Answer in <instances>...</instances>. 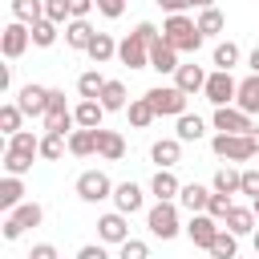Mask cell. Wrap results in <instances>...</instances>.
Segmentation results:
<instances>
[{"instance_id": "cell-1", "label": "cell", "mask_w": 259, "mask_h": 259, "mask_svg": "<svg viewBox=\"0 0 259 259\" xmlns=\"http://www.w3.org/2000/svg\"><path fill=\"white\" fill-rule=\"evenodd\" d=\"M162 36L178 49V53H198L202 49V32H198V24L186 16V12H174V16H166V24H162Z\"/></svg>"}, {"instance_id": "cell-2", "label": "cell", "mask_w": 259, "mask_h": 259, "mask_svg": "<svg viewBox=\"0 0 259 259\" xmlns=\"http://www.w3.org/2000/svg\"><path fill=\"white\" fill-rule=\"evenodd\" d=\"M146 227H150V235H154V239H162V243L186 231V227H182V219H178V202H154V206L146 210Z\"/></svg>"}, {"instance_id": "cell-3", "label": "cell", "mask_w": 259, "mask_h": 259, "mask_svg": "<svg viewBox=\"0 0 259 259\" xmlns=\"http://www.w3.org/2000/svg\"><path fill=\"white\" fill-rule=\"evenodd\" d=\"M40 219H45V206H40V202H32V198H24L16 210H8V214H4V227H0V231H4V239L12 243V239H20L24 231L40 227Z\"/></svg>"}, {"instance_id": "cell-4", "label": "cell", "mask_w": 259, "mask_h": 259, "mask_svg": "<svg viewBox=\"0 0 259 259\" xmlns=\"http://www.w3.org/2000/svg\"><path fill=\"white\" fill-rule=\"evenodd\" d=\"M210 150H214V158H223V162H251V158H255L251 134H214V138H210Z\"/></svg>"}, {"instance_id": "cell-5", "label": "cell", "mask_w": 259, "mask_h": 259, "mask_svg": "<svg viewBox=\"0 0 259 259\" xmlns=\"http://www.w3.org/2000/svg\"><path fill=\"white\" fill-rule=\"evenodd\" d=\"M73 190H77V198H81V202H89V206H97V202L113 198V182H109V174H105V170H81Z\"/></svg>"}, {"instance_id": "cell-6", "label": "cell", "mask_w": 259, "mask_h": 259, "mask_svg": "<svg viewBox=\"0 0 259 259\" xmlns=\"http://www.w3.org/2000/svg\"><path fill=\"white\" fill-rule=\"evenodd\" d=\"M146 101L154 105L158 117H182L186 113V93L178 85H154V89H146Z\"/></svg>"}, {"instance_id": "cell-7", "label": "cell", "mask_w": 259, "mask_h": 259, "mask_svg": "<svg viewBox=\"0 0 259 259\" xmlns=\"http://www.w3.org/2000/svg\"><path fill=\"white\" fill-rule=\"evenodd\" d=\"M77 117L65 105V89H49V109H45V134H73Z\"/></svg>"}, {"instance_id": "cell-8", "label": "cell", "mask_w": 259, "mask_h": 259, "mask_svg": "<svg viewBox=\"0 0 259 259\" xmlns=\"http://www.w3.org/2000/svg\"><path fill=\"white\" fill-rule=\"evenodd\" d=\"M235 93H239V81L227 73V69H214L210 77H206V89H202V97L219 109V105H235Z\"/></svg>"}, {"instance_id": "cell-9", "label": "cell", "mask_w": 259, "mask_h": 259, "mask_svg": "<svg viewBox=\"0 0 259 259\" xmlns=\"http://www.w3.org/2000/svg\"><path fill=\"white\" fill-rule=\"evenodd\" d=\"M28 45H32V24H24V20L4 24V32H0V49H4V57H8V61L24 57V49H28Z\"/></svg>"}, {"instance_id": "cell-10", "label": "cell", "mask_w": 259, "mask_h": 259, "mask_svg": "<svg viewBox=\"0 0 259 259\" xmlns=\"http://www.w3.org/2000/svg\"><path fill=\"white\" fill-rule=\"evenodd\" d=\"M210 125H214L219 134H251V130H255V125H251V113L239 109V105H219L214 117H210Z\"/></svg>"}, {"instance_id": "cell-11", "label": "cell", "mask_w": 259, "mask_h": 259, "mask_svg": "<svg viewBox=\"0 0 259 259\" xmlns=\"http://www.w3.org/2000/svg\"><path fill=\"white\" fill-rule=\"evenodd\" d=\"M219 231H223V223H219L214 214H206V210L190 214V223H186V239H190L194 247H202V251H210V243H214Z\"/></svg>"}, {"instance_id": "cell-12", "label": "cell", "mask_w": 259, "mask_h": 259, "mask_svg": "<svg viewBox=\"0 0 259 259\" xmlns=\"http://www.w3.org/2000/svg\"><path fill=\"white\" fill-rule=\"evenodd\" d=\"M117 61L125 69H150V40H142L138 32H130L125 40H117Z\"/></svg>"}, {"instance_id": "cell-13", "label": "cell", "mask_w": 259, "mask_h": 259, "mask_svg": "<svg viewBox=\"0 0 259 259\" xmlns=\"http://www.w3.org/2000/svg\"><path fill=\"white\" fill-rule=\"evenodd\" d=\"M97 239H101V243H113V247H121V243L130 239V214H121V210H109V214H101V219H97Z\"/></svg>"}, {"instance_id": "cell-14", "label": "cell", "mask_w": 259, "mask_h": 259, "mask_svg": "<svg viewBox=\"0 0 259 259\" xmlns=\"http://www.w3.org/2000/svg\"><path fill=\"white\" fill-rule=\"evenodd\" d=\"M16 105L24 109V117H45V109H49V85L28 81V85L16 93Z\"/></svg>"}, {"instance_id": "cell-15", "label": "cell", "mask_w": 259, "mask_h": 259, "mask_svg": "<svg viewBox=\"0 0 259 259\" xmlns=\"http://www.w3.org/2000/svg\"><path fill=\"white\" fill-rule=\"evenodd\" d=\"M150 69H154V73H178V49H174L166 36H158V40L150 45Z\"/></svg>"}, {"instance_id": "cell-16", "label": "cell", "mask_w": 259, "mask_h": 259, "mask_svg": "<svg viewBox=\"0 0 259 259\" xmlns=\"http://www.w3.org/2000/svg\"><path fill=\"white\" fill-rule=\"evenodd\" d=\"M150 194H154L158 202H174V198L182 194V182L174 178V170L158 166V170H154V178H150Z\"/></svg>"}, {"instance_id": "cell-17", "label": "cell", "mask_w": 259, "mask_h": 259, "mask_svg": "<svg viewBox=\"0 0 259 259\" xmlns=\"http://www.w3.org/2000/svg\"><path fill=\"white\" fill-rule=\"evenodd\" d=\"M142 202H146V194H142L138 182H117V186H113V210H121V214H138Z\"/></svg>"}, {"instance_id": "cell-18", "label": "cell", "mask_w": 259, "mask_h": 259, "mask_svg": "<svg viewBox=\"0 0 259 259\" xmlns=\"http://www.w3.org/2000/svg\"><path fill=\"white\" fill-rule=\"evenodd\" d=\"M206 77H210V73H206L202 65H194V61H190V65H178L174 85H178V89L190 97V93H202V89H206Z\"/></svg>"}, {"instance_id": "cell-19", "label": "cell", "mask_w": 259, "mask_h": 259, "mask_svg": "<svg viewBox=\"0 0 259 259\" xmlns=\"http://www.w3.org/2000/svg\"><path fill=\"white\" fill-rule=\"evenodd\" d=\"M73 117H77V125H81V130H101L105 105H101L97 97H81V101L73 105Z\"/></svg>"}, {"instance_id": "cell-20", "label": "cell", "mask_w": 259, "mask_h": 259, "mask_svg": "<svg viewBox=\"0 0 259 259\" xmlns=\"http://www.w3.org/2000/svg\"><path fill=\"white\" fill-rule=\"evenodd\" d=\"M97 158L121 162V158H125V138H121L117 130H97Z\"/></svg>"}, {"instance_id": "cell-21", "label": "cell", "mask_w": 259, "mask_h": 259, "mask_svg": "<svg viewBox=\"0 0 259 259\" xmlns=\"http://www.w3.org/2000/svg\"><path fill=\"white\" fill-rule=\"evenodd\" d=\"M150 158H154L158 166L174 170V166L182 162V142H178V138H158V142L150 146Z\"/></svg>"}, {"instance_id": "cell-22", "label": "cell", "mask_w": 259, "mask_h": 259, "mask_svg": "<svg viewBox=\"0 0 259 259\" xmlns=\"http://www.w3.org/2000/svg\"><path fill=\"white\" fill-rule=\"evenodd\" d=\"M210 190H219V194H239V190H243V170H239L235 162L219 166L214 178H210Z\"/></svg>"}, {"instance_id": "cell-23", "label": "cell", "mask_w": 259, "mask_h": 259, "mask_svg": "<svg viewBox=\"0 0 259 259\" xmlns=\"http://www.w3.org/2000/svg\"><path fill=\"white\" fill-rule=\"evenodd\" d=\"M24 202V178L20 174H4L0 178V210L8 214V210H16Z\"/></svg>"}, {"instance_id": "cell-24", "label": "cell", "mask_w": 259, "mask_h": 259, "mask_svg": "<svg viewBox=\"0 0 259 259\" xmlns=\"http://www.w3.org/2000/svg\"><path fill=\"white\" fill-rule=\"evenodd\" d=\"M93 36H97V32H93L89 16H85V20H69V24H65V45H69V49H77V53H85V49L93 45Z\"/></svg>"}, {"instance_id": "cell-25", "label": "cell", "mask_w": 259, "mask_h": 259, "mask_svg": "<svg viewBox=\"0 0 259 259\" xmlns=\"http://www.w3.org/2000/svg\"><path fill=\"white\" fill-rule=\"evenodd\" d=\"M255 223H259V219H255V210H251V206H231V214L223 219V227H227V231H235L239 239H243V235H255Z\"/></svg>"}, {"instance_id": "cell-26", "label": "cell", "mask_w": 259, "mask_h": 259, "mask_svg": "<svg viewBox=\"0 0 259 259\" xmlns=\"http://www.w3.org/2000/svg\"><path fill=\"white\" fill-rule=\"evenodd\" d=\"M69 154H73V158H93V154H97V130H81V125H77V130L69 134Z\"/></svg>"}, {"instance_id": "cell-27", "label": "cell", "mask_w": 259, "mask_h": 259, "mask_svg": "<svg viewBox=\"0 0 259 259\" xmlns=\"http://www.w3.org/2000/svg\"><path fill=\"white\" fill-rule=\"evenodd\" d=\"M210 186H198V182H186L182 186V194H178V202L190 210V214H198V210H206V202H210Z\"/></svg>"}, {"instance_id": "cell-28", "label": "cell", "mask_w": 259, "mask_h": 259, "mask_svg": "<svg viewBox=\"0 0 259 259\" xmlns=\"http://www.w3.org/2000/svg\"><path fill=\"white\" fill-rule=\"evenodd\" d=\"M235 105H239V109H247V113H259V73H251V77H243V81H239Z\"/></svg>"}, {"instance_id": "cell-29", "label": "cell", "mask_w": 259, "mask_h": 259, "mask_svg": "<svg viewBox=\"0 0 259 259\" xmlns=\"http://www.w3.org/2000/svg\"><path fill=\"white\" fill-rule=\"evenodd\" d=\"M85 53H89V61H93V65H109V61L117 57V40H113L109 32H97V36H93V45H89Z\"/></svg>"}, {"instance_id": "cell-30", "label": "cell", "mask_w": 259, "mask_h": 259, "mask_svg": "<svg viewBox=\"0 0 259 259\" xmlns=\"http://www.w3.org/2000/svg\"><path fill=\"white\" fill-rule=\"evenodd\" d=\"M174 138H178V142H202V138H206V121H202L198 113H182Z\"/></svg>"}, {"instance_id": "cell-31", "label": "cell", "mask_w": 259, "mask_h": 259, "mask_svg": "<svg viewBox=\"0 0 259 259\" xmlns=\"http://www.w3.org/2000/svg\"><path fill=\"white\" fill-rule=\"evenodd\" d=\"M125 97H130V93H125V85H121V81H113V77H109V81H105V89H101V97H97V101H101V105H105V113H117V109H125V105H130V101H125Z\"/></svg>"}, {"instance_id": "cell-32", "label": "cell", "mask_w": 259, "mask_h": 259, "mask_svg": "<svg viewBox=\"0 0 259 259\" xmlns=\"http://www.w3.org/2000/svg\"><path fill=\"white\" fill-rule=\"evenodd\" d=\"M239 57H243V53H239V45H235V40H219V45H214V53H210V65L231 73V69L239 65Z\"/></svg>"}, {"instance_id": "cell-33", "label": "cell", "mask_w": 259, "mask_h": 259, "mask_svg": "<svg viewBox=\"0 0 259 259\" xmlns=\"http://www.w3.org/2000/svg\"><path fill=\"white\" fill-rule=\"evenodd\" d=\"M125 117H130V125H134V130H146L158 113H154V105H150L146 97H134V101L125 105Z\"/></svg>"}, {"instance_id": "cell-34", "label": "cell", "mask_w": 259, "mask_h": 259, "mask_svg": "<svg viewBox=\"0 0 259 259\" xmlns=\"http://www.w3.org/2000/svg\"><path fill=\"white\" fill-rule=\"evenodd\" d=\"M4 150H16V154H24V158H40V138H36L32 130H20V134L8 138Z\"/></svg>"}, {"instance_id": "cell-35", "label": "cell", "mask_w": 259, "mask_h": 259, "mask_svg": "<svg viewBox=\"0 0 259 259\" xmlns=\"http://www.w3.org/2000/svg\"><path fill=\"white\" fill-rule=\"evenodd\" d=\"M206 255H214V259H235V255H239V235L223 227V231L214 235V243H210V251H206Z\"/></svg>"}, {"instance_id": "cell-36", "label": "cell", "mask_w": 259, "mask_h": 259, "mask_svg": "<svg viewBox=\"0 0 259 259\" xmlns=\"http://www.w3.org/2000/svg\"><path fill=\"white\" fill-rule=\"evenodd\" d=\"M12 20H24V24L45 20V0H12Z\"/></svg>"}, {"instance_id": "cell-37", "label": "cell", "mask_w": 259, "mask_h": 259, "mask_svg": "<svg viewBox=\"0 0 259 259\" xmlns=\"http://www.w3.org/2000/svg\"><path fill=\"white\" fill-rule=\"evenodd\" d=\"M57 36H61V24H53L49 16L32 24V45H36V49H53V45H57Z\"/></svg>"}, {"instance_id": "cell-38", "label": "cell", "mask_w": 259, "mask_h": 259, "mask_svg": "<svg viewBox=\"0 0 259 259\" xmlns=\"http://www.w3.org/2000/svg\"><path fill=\"white\" fill-rule=\"evenodd\" d=\"M65 150H69V134H45V138H40V158H45V162L65 158Z\"/></svg>"}, {"instance_id": "cell-39", "label": "cell", "mask_w": 259, "mask_h": 259, "mask_svg": "<svg viewBox=\"0 0 259 259\" xmlns=\"http://www.w3.org/2000/svg\"><path fill=\"white\" fill-rule=\"evenodd\" d=\"M194 24H198V32H202V36H219V32L227 28V20H223V12H219V8H202Z\"/></svg>"}, {"instance_id": "cell-40", "label": "cell", "mask_w": 259, "mask_h": 259, "mask_svg": "<svg viewBox=\"0 0 259 259\" xmlns=\"http://www.w3.org/2000/svg\"><path fill=\"white\" fill-rule=\"evenodd\" d=\"M105 81H109V77H101L97 69H85V73L77 77V93H81V97H101Z\"/></svg>"}, {"instance_id": "cell-41", "label": "cell", "mask_w": 259, "mask_h": 259, "mask_svg": "<svg viewBox=\"0 0 259 259\" xmlns=\"http://www.w3.org/2000/svg\"><path fill=\"white\" fill-rule=\"evenodd\" d=\"M20 121H24V109H20L16 101H4V105H0V130L12 138V134H20Z\"/></svg>"}, {"instance_id": "cell-42", "label": "cell", "mask_w": 259, "mask_h": 259, "mask_svg": "<svg viewBox=\"0 0 259 259\" xmlns=\"http://www.w3.org/2000/svg\"><path fill=\"white\" fill-rule=\"evenodd\" d=\"M32 170V158H24V154H16V150H4V174H28Z\"/></svg>"}, {"instance_id": "cell-43", "label": "cell", "mask_w": 259, "mask_h": 259, "mask_svg": "<svg viewBox=\"0 0 259 259\" xmlns=\"http://www.w3.org/2000/svg\"><path fill=\"white\" fill-rule=\"evenodd\" d=\"M45 16H49L53 24H61V28H65V24L73 20V12H69V0H45Z\"/></svg>"}, {"instance_id": "cell-44", "label": "cell", "mask_w": 259, "mask_h": 259, "mask_svg": "<svg viewBox=\"0 0 259 259\" xmlns=\"http://www.w3.org/2000/svg\"><path fill=\"white\" fill-rule=\"evenodd\" d=\"M231 206H235V202H231V194H219V190H214V194H210V202H206V214H214V219L223 223V219L231 214Z\"/></svg>"}, {"instance_id": "cell-45", "label": "cell", "mask_w": 259, "mask_h": 259, "mask_svg": "<svg viewBox=\"0 0 259 259\" xmlns=\"http://www.w3.org/2000/svg\"><path fill=\"white\" fill-rule=\"evenodd\" d=\"M117 259H150V247H146L142 239H125V243L117 247Z\"/></svg>"}, {"instance_id": "cell-46", "label": "cell", "mask_w": 259, "mask_h": 259, "mask_svg": "<svg viewBox=\"0 0 259 259\" xmlns=\"http://www.w3.org/2000/svg\"><path fill=\"white\" fill-rule=\"evenodd\" d=\"M77 259H113V255H109V251H105V243L97 239V243H85V247L77 251Z\"/></svg>"}, {"instance_id": "cell-47", "label": "cell", "mask_w": 259, "mask_h": 259, "mask_svg": "<svg viewBox=\"0 0 259 259\" xmlns=\"http://www.w3.org/2000/svg\"><path fill=\"white\" fill-rule=\"evenodd\" d=\"M239 194H251V198L259 194V170H255V166L243 170V190H239Z\"/></svg>"}, {"instance_id": "cell-48", "label": "cell", "mask_w": 259, "mask_h": 259, "mask_svg": "<svg viewBox=\"0 0 259 259\" xmlns=\"http://www.w3.org/2000/svg\"><path fill=\"white\" fill-rule=\"evenodd\" d=\"M97 12L109 16V20H117V16L125 12V0H97Z\"/></svg>"}, {"instance_id": "cell-49", "label": "cell", "mask_w": 259, "mask_h": 259, "mask_svg": "<svg viewBox=\"0 0 259 259\" xmlns=\"http://www.w3.org/2000/svg\"><path fill=\"white\" fill-rule=\"evenodd\" d=\"M93 8H97V0H69V12H73V20H85Z\"/></svg>"}, {"instance_id": "cell-50", "label": "cell", "mask_w": 259, "mask_h": 259, "mask_svg": "<svg viewBox=\"0 0 259 259\" xmlns=\"http://www.w3.org/2000/svg\"><path fill=\"white\" fill-rule=\"evenodd\" d=\"M28 259H61V251H57L53 243H32V251H28Z\"/></svg>"}, {"instance_id": "cell-51", "label": "cell", "mask_w": 259, "mask_h": 259, "mask_svg": "<svg viewBox=\"0 0 259 259\" xmlns=\"http://www.w3.org/2000/svg\"><path fill=\"white\" fill-rule=\"evenodd\" d=\"M158 8H166V16H174V12H186V8H194V0H158Z\"/></svg>"}, {"instance_id": "cell-52", "label": "cell", "mask_w": 259, "mask_h": 259, "mask_svg": "<svg viewBox=\"0 0 259 259\" xmlns=\"http://www.w3.org/2000/svg\"><path fill=\"white\" fill-rule=\"evenodd\" d=\"M0 89H4V93L12 89V65H0Z\"/></svg>"}, {"instance_id": "cell-53", "label": "cell", "mask_w": 259, "mask_h": 259, "mask_svg": "<svg viewBox=\"0 0 259 259\" xmlns=\"http://www.w3.org/2000/svg\"><path fill=\"white\" fill-rule=\"evenodd\" d=\"M247 69H251V73H259V45L251 49V57H247Z\"/></svg>"}, {"instance_id": "cell-54", "label": "cell", "mask_w": 259, "mask_h": 259, "mask_svg": "<svg viewBox=\"0 0 259 259\" xmlns=\"http://www.w3.org/2000/svg\"><path fill=\"white\" fill-rule=\"evenodd\" d=\"M251 142H255V154H259V125L251 130Z\"/></svg>"}, {"instance_id": "cell-55", "label": "cell", "mask_w": 259, "mask_h": 259, "mask_svg": "<svg viewBox=\"0 0 259 259\" xmlns=\"http://www.w3.org/2000/svg\"><path fill=\"white\" fill-rule=\"evenodd\" d=\"M194 8H214V0H194Z\"/></svg>"}, {"instance_id": "cell-56", "label": "cell", "mask_w": 259, "mask_h": 259, "mask_svg": "<svg viewBox=\"0 0 259 259\" xmlns=\"http://www.w3.org/2000/svg\"><path fill=\"white\" fill-rule=\"evenodd\" d=\"M251 247H255V255H259V227H255V235H251Z\"/></svg>"}, {"instance_id": "cell-57", "label": "cell", "mask_w": 259, "mask_h": 259, "mask_svg": "<svg viewBox=\"0 0 259 259\" xmlns=\"http://www.w3.org/2000/svg\"><path fill=\"white\" fill-rule=\"evenodd\" d=\"M251 210H255V219H259V194H255V198H251Z\"/></svg>"}, {"instance_id": "cell-58", "label": "cell", "mask_w": 259, "mask_h": 259, "mask_svg": "<svg viewBox=\"0 0 259 259\" xmlns=\"http://www.w3.org/2000/svg\"><path fill=\"white\" fill-rule=\"evenodd\" d=\"M210 259H214V255H210Z\"/></svg>"}]
</instances>
